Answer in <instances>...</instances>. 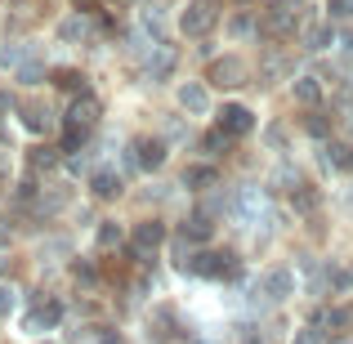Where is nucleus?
Here are the masks:
<instances>
[{"label": "nucleus", "mask_w": 353, "mask_h": 344, "mask_svg": "<svg viewBox=\"0 0 353 344\" xmlns=\"http://www.w3.org/2000/svg\"><path fill=\"white\" fill-rule=\"evenodd\" d=\"M99 121V99L90 94V90H81L77 99H72L68 117H63V130H81V134H90V125Z\"/></svg>", "instance_id": "nucleus-1"}, {"label": "nucleus", "mask_w": 353, "mask_h": 344, "mask_svg": "<svg viewBox=\"0 0 353 344\" xmlns=\"http://www.w3.org/2000/svg\"><path fill=\"white\" fill-rule=\"evenodd\" d=\"M192 273H201V277H233L237 264H233V255H224V250H201V255H192Z\"/></svg>", "instance_id": "nucleus-2"}, {"label": "nucleus", "mask_w": 353, "mask_h": 344, "mask_svg": "<svg viewBox=\"0 0 353 344\" xmlns=\"http://www.w3.org/2000/svg\"><path fill=\"white\" fill-rule=\"evenodd\" d=\"M255 130V112L250 108H241V103H228L224 112H219V134H228V139H241V134H250Z\"/></svg>", "instance_id": "nucleus-3"}, {"label": "nucleus", "mask_w": 353, "mask_h": 344, "mask_svg": "<svg viewBox=\"0 0 353 344\" xmlns=\"http://www.w3.org/2000/svg\"><path fill=\"white\" fill-rule=\"evenodd\" d=\"M179 108H183L188 117H206V112H210V94H206V85L188 81V85L179 90Z\"/></svg>", "instance_id": "nucleus-4"}, {"label": "nucleus", "mask_w": 353, "mask_h": 344, "mask_svg": "<svg viewBox=\"0 0 353 344\" xmlns=\"http://www.w3.org/2000/svg\"><path fill=\"white\" fill-rule=\"evenodd\" d=\"M130 152H134L139 170H157V165L165 161V143H161V139H143V143H134Z\"/></svg>", "instance_id": "nucleus-5"}, {"label": "nucleus", "mask_w": 353, "mask_h": 344, "mask_svg": "<svg viewBox=\"0 0 353 344\" xmlns=\"http://www.w3.org/2000/svg\"><path fill=\"white\" fill-rule=\"evenodd\" d=\"M291 291H295V273L291 268H273V273L264 277V295L268 300H286Z\"/></svg>", "instance_id": "nucleus-6"}, {"label": "nucleus", "mask_w": 353, "mask_h": 344, "mask_svg": "<svg viewBox=\"0 0 353 344\" xmlns=\"http://www.w3.org/2000/svg\"><path fill=\"white\" fill-rule=\"evenodd\" d=\"M143 72H148L152 81H165V77L174 72V54L165 50V45H161V50H152V54L143 59Z\"/></svg>", "instance_id": "nucleus-7"}, {"label": "nucleus", "mask_w": 353, "mask_h": 344, "mask_svg": "<svg viewBox=\"0 0 353 344\" xmlns=\"http://www.w3.org/2000/svg\"><path fill=\"white\" fill-rule=\"evenodd\" d=\"M210 81H215V85H241V63L237 59H215L210 63Z\"/></svg>", "instance_id": "nucleus-8"}, {"label": "nucleus", "mask_w": 353, "mask_h": 344, "mask_svg": "<svg viewBox=\"0 0 353 344\" xmlns=\"http://www.w3.org/2000/svg\"><path fill=\"white\" fill-rule=\"evenodd\" d=\"M161 241H165V228L161 224H139L134 228V250H139V255H152Z\"/></svg>", "instance_id": "nucleus-9"}, {"label": "nucleus", "mask_w": 353, "mask_h": 344, "mask_svg": "<svg viewBox=\"0 0 353 344\" xmlns=\"http://www.w3.org/2000/svg\"><path fill=\"white\" fill-rule=\"evenodd\" d=\"M179 27H183V36H201L210 27V5H192L188 14L179 18Z\"/></svg>", "instance_id": "nucleus-10"}, {"label": "nucleus", "mask_w": 353, "mask_h": 344, "mask_svg": "<svg viewBox=\"0 0 353 344\" xmlns=\"http://www.w3.org/2000/svg\"><path fill=\"white\" fill-rule=\"evenodd\" d=\"M117 192H121V174H112V170L94 174V197H117Z\"/></svg>", "instance_id": "nucleus-11"}, {"label": "nucleus", "mask_w": 353, "mask_h": 344, "mask_svg": "<svg viewBox=\"0 0 353 344\" xmlns=\"http://www.w3.org/2000/svg\"><path fill=\"white\" fill-rule=\"evenodd\" d=\"M183 183H188V188H210V183H215V170H210V165H192V170L183 174Z\"/></svg>", "instance_id": "nucleus-12"}, {"label": "nucleus", "mask_w": 353, "mask_h": 344, "mask_svg": "<svg viewBox=\"0 0 353 344\" xmlns=\"http://www.w3.org/2000/svg\"><path fill=\"white\" fill-rule=\"evenodd\" d=\"M59 36H63V41H85V36H90V23H85V18H68V23L59 27Z\"/></svg>", "instance_id": "nucleus-13"}, {"label": "nucleus", "mask_w": 353, "mask_h": 344, "mask_svg": "<svg viewBox=\"0 0 353 344\" xmlns=\"http://www.w3.org/2000/svg\"><path fill=\"white\" fill-rule=\"evenodd\" d=\"M18 77H23L27 85H36V81L45 77V63H41V59H36V54H32V59H23V63H18Z\"/></svg>", "instance_id": "nucleus-14"}, {"label": "nucleus", "mask_w": 353, "mask_h": 344, "mask_svg": "<svg viewBox=\"0 0 353 344\" xmlns=\"http://www.w3.org/2000/svg\"><path fill=\"white\" fill-rule=\"evenodd\" d=\"M318 94H322V90H318V81H313V77L295 81V99H300V103H318Z\"/></svg>", "instance_id": "nucleus-15"}, {"label": "nucleus", "mask_w": 353, "mask_h": 344, "mask_svg": "<svg viewBox=\"0 0 353 344\" xmlns=\"http://www.w3.org/2000/svg\"><path fill=\"white\" fill-rule=\"evenodd\" d=\"M23 125L36 130V134H45V130H50V112H45V108H32V112L23 117Z\"/></svg>", "instance_id": "nucleus-16"}, {"label": "nucleus", "mask_w": 353, "mask_h": 344, "mask_svg": "<svg viewBox=\"0 0 353 344\" xmlns=\"http://www.w3.org/2000/svg\"><path fill=\"white\" fill-rule=\"evenodd\" d=\"M179 232H183V241H201V237H210V224L201 228V219H188V224H183Z\"/></svg>", "instance_id": "nucleus-17"}, {"label": "nucleus", "mask_w": 353, "mask_h": 344, "mask_svg": "<svg viewBox=\"0 0 353 344\" xmlns=\"http://www.w3.org/2000/svg\"><path fill=\"white\" fill-rule=\"evenodd\" d=\"M94 237H99V246H117V241H121V228H117V224H103Z\"/></svg>", "instance_id": "nucleus-18"}, {"label": "nucleus", "mask_w": 353, "mask_h": 344, "mask_svg": "<svg viewBox=\"0 0 353 344\" xmlns=\"http://www.w3.org/2000/svg\"><path fill=\"white\" fill-rule=\"evenodd\" d=\"M327 41H331V27H313V32H309V45H313V50H327Z\"/></svg>", "instance_id": "nucleus-19"}, {"label": "nucleus", "mask_w": 353, "mask_h": 344, "mask_svg": "<svg viewBox=\"0 0 353 344\" xmlns=\"http://www.w3.org/2000/svg\"><path fill=\"white\" fill-rule=\"evenodd\" d=\"M32 165H36V170H50V165H54V152H50V148H36V152H32Z\"/></svg>", "instance_id": "nucleus-20"}, {"label": "nucleus", "mask_w": 353, "mask_h": 344, "mask_svg": "<svg viewBox=\"0 0 353 344\" xmlns=\"http://www.w3.org/2000/svg\"><path fill=\"white\" fill-rule=\"evenodd\" d=\"M81 81H85V77H81V72H63V77H59V85H68L72 94H81V90H85V85H81Z\"/></svg>", "instance_id": "nucleus-21"}, {"label": "nucleus", "mask_w": 353, "mask_h": 344, "mask_svg": "<svg viewBox=\"0 0 353 344\" xmlns=\"http://www.w3.org/2000/svg\"><path fill=\"white\" fill-rule=\"evenodd\" d=\"M291 344H322V331H318V327H304V331H300V336H295Z\"/></svg>", "instance_id": "nucleus-22"}, {"label": "nucleus", "mask_w": 353, "mask_h": 344, "mask_svg": "<svg viewBox=\"0 0 353 344\" xmlns=\"http://www.w3.org/2000/svg\"><path fill=\"white\" fill-rule=\"evenodd\" d=\"M14 286H0V313H9V309H14Z\"/></svg>", "instance_id": "nucleus-23"}, {"label": "nucleus", "mask_w": 353, "mask_h": 344, "mask_svg": "<svg viewBox=\"0 0 353 344\" xmlns=\"http://www.w3.org/2000/svg\"><path fill=\"white\" fill-rule=\"evenodd\" d=\"M228 32H233V36H250L255 27H250V18H233V27H228Z\"/></svg>", "instance_id": "nucleus-24"}, {"label": "nucleus", "mask_w": 353, "mask_h": 344, "mask_svg": "<svg viewBox=\"0 0 353 344\" xmlns=\"http://www.w3.org/2000/svg\"><path fill=\"white\" fill-rule=\"evenodd\" d=\"M336 286H340V291H353V268H345V273H336Z\"/></svg>", "instance_id": "nucleus-25"}, {"label": "nucleus", "mask_w": 353, "mask_h": 344, "mask_svg": "<svg viewBox=\"0 0 353 344\" xmlns=\"http://www.w3.org/2000/svg\"><path fill=\"white\" fill-rule=\"evenodd\" d=\"M309 134L322 139V134H327V121H322V117H309Z\"/></svg>", "instance_id": "nucleus-26"}, {"label": "nucleus", "mask_w": 353, "mask_h": 344, "mask_svg": "<svg viewBox=\"0 0 353 344\" xmlns=\"http://www.w3.org/2000/svg\"><path fill=\"white\" fill-rule=\"evenodd\" d=\"M345 206H353V192H345Z\"/></svg>", "instance_id": "nucleus-27"}, {"label": "nucleus", "mask_w": 353, "mask_h": 344, "mask_svg": "<svg viewBox=\"0 0 353 344\" xmlns=\"http://www.w3.org/2000/svg\"><path fill=\"white\" fill-rule=\"evenodd\" d=\"M112 5H130V0H112Z\"/></svg>", "instance_id": "nucleus-28"}, {"label": "nucleus", "mask_w": 353, "mask_h": 344, "mask_svg": "<svg viewBox=\"0 0 353 344\" xmlns=\"http://www.w3.org/2000/svg\"><path fill=\"white\" fill-rule=\"evenodd\" d=\"M0 273H5V259H0Z\"/></svg>", "instance_id": "nucleus-29"}]
</instances>
